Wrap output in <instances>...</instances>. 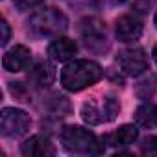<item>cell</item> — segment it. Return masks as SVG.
Returning a JSON list of instances; mask_svg holds the SVG:
<instances>
[{"mask_svg":"<svg viewBox=\"0 0 157 157\" xmlns=\"http://www.w3.org/2000/svg\"><path fill=\"white\" fill-rule=\"evenodd\" d=\"M135 124L146 129H155L157 128V104L153 102H142L135 113H133Z\"/></svg>","mask_w":157,"mask_h":157,"instance_id":"obj_13","label":"cell"},{"mask_svg":"<svg viewBox=\"0 0 157 157\" xmlns=\"http://www.w3.org/2000/svg\"><path fill=\"white\" fill-rule=\"evenodd\" d=\"M117 63L120 67V70L128 76H140L144 74L148 68H150V59H148V54L140 48V46H135V48H126L122 52H118L117 56Z\"/></svg>","mask_w":157,"mask_h":157,"instance_id":"obj_6","label":"cell"},{"mask_svg":"<svg viewBox=\"0 0 157 157\" xmlns=\"http://www.w3.org/2000/svg\"><path fill=\"white\" fill-rule=\"evenodd\" d=\"M21 153L24 157H52L56 155V146L46 135H32L21 144Z\"/></svg>","mask_w":157,"mask_h":157,"instance_id":"obj_9","label":"cell"},{"mask_svg":"<svg viewBox=\"0 0 157 157\" xmlns=\"http://www.w3.org/2000/svg\"><path fill=\"white\" fill-rule=\"evenodd\" d=\"M0 28H2V37H0V44L6 46V44H8V41H10V37H11V30H10V24H8V21H6V19L0 21Z\"/></svg>","mask_w":157,"mask_h":157,"instance_id":"obj_19","label":"cell"},{"mask_svg":"<svg viewBox=\"0 0 157 157\" xmlns=\"http://www.w3.org/2000/svg\"><path fill=\"white\" fill-rule=\"evenodd\" d=\"M10 93H11L15 98H19V100H28V91H26L19 82H11V83H10Z\"/></svg>","mask_w":157,"mask_h":157,"instance_id":"obj_18","label":"cell"},{"mask_svg":"<svg viewBox=\"0 0 157 157\" xmlns=\"http://www.w3.org/2000/svg\"><path fill=\"white\" fill-rule=\"evenodd\" d=\"M151 54H153V61H155V63H157V44H155V46H153V52H151Z\"/></svg>","mask_w":157,"mask_h":157,"instance_id":"obj_20","label":"cell"},{"mask_svg":"<svg viewBox=\"0 0 157 157\" xmlns=\"http://www.w3.org/2000/svg\"><path fill=\"white\" fill-rule=\"evenodd\" d=\"M142 21L137 15H120L115 22V33L120 43H135L142 35Z\"/></svg>","mask_w":157,"mask_h":157,"instance_id":"obj_8","label":"cell"},{"mask_svg":"<svg viewBox=\"0 0 157 157\" xmlns=\"http://www.w3.org/2000/svg\"><path fill=\"white\" fill-rule=\"evenodd\" d=\"M78 52V44L68 37H56L48 44V56L54 61H70Z\"/></svg>","mask_w":157,"mask_h":157,"instance_id":"obj_12","label":"cell"},{"mask_svg":"<svg viewBox=\"0 0 157 157\" xmlns=\"http://www.w3.org/2000/svg\"><path fill=\"white\" fill-rule=\"evenodd\" d=\"M44 0H13V4L19 11H28V10H33L37 6H41Z\"/></svg>","mask_w":157,"mask_h":157,"instance_id":"obj_17","label":"cell"},{"mask_svg":"<svg viewBox=\"0 0 157 157\" xmlns=\"http://www.w3.org/2000/svg\"><path fill=\"white\" fill-rule=\"evenodd\" d=\"M104 76L102 67L91 59H74L61 70V85L68 93H80L98 83Z\"/></svg>","mask_w":157,"mask_h":157,"instance_id":"obj_1","label":"cell"},{"mask_svg":"<svg viewBox=\"0 0 157 157\" xmlns=\"http://www.w3.org/2000/svg\"><path fill=\"white\" fill-rule=\"evenodd\" d=\"M120 113V102L115 96H94L82 105V118L89 126L107 124Z\"/></svg>","mask_w":157,"mask_h":157,"instance_id":"obj_4","label":"cell"},{"mask_svg":"<svg viewBox=\"0 0 157 157\" xmlns=\"http://www.w3.org/2000/svg\"><path fill=\"white\" fill-rule=\"evenodd\" d=\"M30 32L37 37H59L68 28L67 15L57 8H44L33 13L28 21Z\"/></svg>","mask_w":157,"mask_h":157,"instance_id":"obj_3","label":"cell"},{"mask_svg":"<svg viewBox=\"0 0 157 157\" xmlns=\"http://www.w3.org/2000/svg\"><path fill=\"white\" fill-rule=\"evenodd\" d=\"M157 0H131V8L137 13H148L153 6H155Z\"/></svg>","mask_w":157,"mask_h":157,"instance_id":"obj_16","label":"cell"},{"mask_svg":"<svg viewBox=\"0 0 157 157\" xmlns=\"http://www.w3.org/2000/svg\"><path fill=\"white\" fill-rule=\"evenodd\" d=\"M28 78L30 82L39 87V89H46L54 83L56 80V68L52 63L48 61H37L33 67H30V72H28Z\"/></svg>","mask_w":157,"mask_h":157,"instance_id":"obj_11","label":"cell"},{"mask_svg":"<svg viewBox=\"0 0 157 157\" xmlns=\"http://www.w3.org/2000/svg\"><path fill=\"white\" fill-rule=\"evenodd\" d=\"M137 139H139V128L133 126V124H124L115 131V142L120 144V146L133 144Z\"/></svg>","mask_w":157,"mask_h":157,"instance_id":"obj_14","label":"cell"},{"mask_svg":"<svg viewBox=\"0 0 157 157\" xmlns=\"http://www.w3.org/2000/svg\"><path fill=\"white\" fill-rule=\"evenodd\" d=\"M140 153L146 157H157V137L155 135L146 137L140 142Z\"/></svg>","mask_w":157,"mask_h":157,"instance_id":"obj_15","label":"cell"},{"mask_svg":"<svg viewBox=\"0 0 157 157\" xmlns=\"http://www.w3.org/2000/svg\"><path fill=\"white\" fill-rule=\"evenodd\" d=\"M30 63H32V52L24 44H15L2 57V67L8 72H21L28 68Z\"/></svg>","mask_w":157,"mask_h":157,"instance_id":"obj_10","label":"cell"},{"mask_svg":"<svg viewBox=\"0 0 157 157\" xmlns=\"http://www.w3.org/2000/svg\"><path fill=\"white\" fill-rule=\"evenodd\" d=\"M153 21H155V28H157V13H155V19Z\"/></svg>","mask_w":157,"mask_h":157,"instance_id":"obj_22","label":"cell"},{"mask_svg":"<svg viewBox=\"0 0 157 157\" xmlns=\"http://www.w3.org/2000/svg\"><path fill=\"white\" fill-rule=\"evenodd\" d=\"M63 146L80 155H102L105 151V144L100 137H96L91 129L82 126H65L59 133Z\"/></svg>","mask_w":157,"mask_h":157,"instance_id":"obj_2","label":"cell"},{"mask_svg":"<svg viewBox=\"0 0 157 157\" xmlns=\"http://www.w3.org/2000/svg\"><path fill=\"white\" fill-rule=\"evenodd\" d=\"M32 128V117L19 107H4L0 113V133L8 139L22 137Z\"/></svg>","mask_w":157,"mask_h":157,"instance_id":"obj_5","label":"cell"},{"mask_svg":"<svg viewBox=\"0 0 157 157\" xmlns=\"http://www.w3.org/2000/svg\"><path fill=\"white\" fill-rule=\"evenodd\" d=\"M80 32L85 41V46L93 52L102 54L107 48V37H105V24L96 17H87L80 22Z\"/></svg>","mask_w":157,"mask_h":157,"instance_id":"obj_7","label":"cell"},{"mask_svg":"<svg viewBox=\"0 0 157 157\" xmlns=\"http://www.w3.org/2000/svg\"><path fill=\"white\" fill-rule=\"evenodd\" d=\"M111 2H115V4H122V2H126V0H111Z\"/></svg>","mask_w":157,"mask_h":157,"instance_id":"obj_21","label":"cell"}]
</instances>
